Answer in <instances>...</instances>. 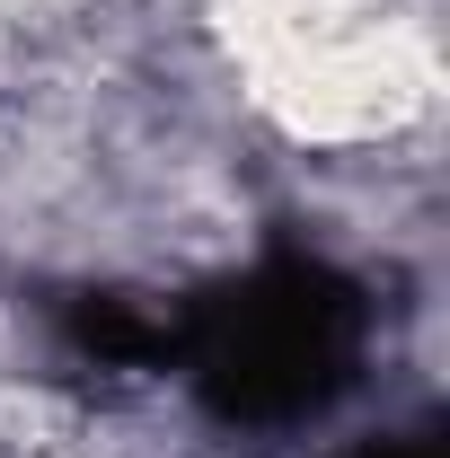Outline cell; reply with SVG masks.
<instances>
[{
  "label": "cell",
  "instance_id": "cell-1",
  "mask_svg": "<svg viewBox=\"0 0 450 458\" xmlns=\"http://www.w3.org/2000/svg\"><path fill=\"white\" fill-rule=\"evenodd\" d=\"M353 327H362V309L327 265H274L203 309V327H195L203 397L229 423H291L344 388Z\"/></svg>",
  "mask_w": 450,
  "mask_h": 458
},
{
  "label": "cell",
  "instance_id": "cell-2",
  "mask_svg": "<svg viewBox=\"0 0 450 458\" xmlns=\"http://www.w3.org/2000/svg\"><path fill=\"white\" fill-rule=\"evenodd\" d=\"M362 458H442L433 441H389V450H362Z\"/></svg>",
  "mask_w": 450,
  "mask_h": 458
}]
</instances>
